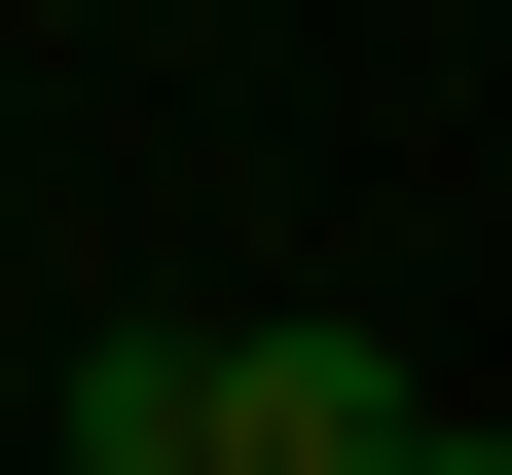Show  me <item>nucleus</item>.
Wrapping results in <instances>:
<instances>
[{"label":"nucleus","instance_id":"f03ea898","mask_svg":"<svg viewBox=\"0 0 512 475\" xmlns=\"http://www.w3.org/2000/svg\"><path fill=\"white\" fill-rule=\"evenodd\" d=\"M74 475H183V366H147V329L74 366Z\"/></svg>","mask_w":512,"mask_h":475},{"label":"nucleus","instance_id":"f257e3e1","mask_svg":"<svg viewBox=\"0 0 512 475\" xmlns=\"http://www.w3.org/2000/svg\"><path fill=\"white\" fill-rule=\"evenodd\" d=\"M147 366H183V475H366V439H403V329H330V293L147 329Z\"/></svg>","mask_w":512,"mask_h":475}]
</instances>
